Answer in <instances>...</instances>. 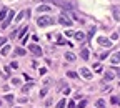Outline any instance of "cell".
Masks as SVG:
<instances>
[{"label":"cell","instance_id":"cell-28","mask_svg":"<svg viewBox=\"0 0 120 108\" xmlns=\"http://www.w3.org/2000/svg\"><path fill=\"white\" fill-rule=\"evenodd\" d=\"M12 83H13V85H19V83H20V80H19V78H13V80H12Z\"/></svg>","mask_w":120,"mask_h":108},{"label":"cell","instance_id":"cell-22","mask_svg":"<svg viewBox=\"0 0 120 108\" xmlns=\"http://www.w3.org/2000/svg\"><path fill=\"white\" fill-rule=\"evenodd\" d=\"M67 75L70 76V78H77V73H75V72H72V70H70V72H67Z\"/></svg>","mask_w":120,"mask_h":108},{"label":"cell","instance_id":"cell-23","mask_svg":"<svg viewBox=\"0 0 120 108\" xmlns=\"http://www.w3.org/2000/svg\"><path fill=\"white\" fill-rule=\"evenodd\" d=\"M110 101H112L113 105H115V103H120V100H118V97H112V98H110Z\"/></svg>","mask_w":120,"mask_h":108},{"label":"cell","instance_id":"cell-13","mask_svg":"<svg viewBox=\"0 0 120 108\" xmlns=\"http://www.w3.org/2000/svg\"><path fill=\"white\" fill-rule=\"evenodd\" d=\"M65 58H67L68 61H73V60H75V55H73L72 52H67V53H65Z\"/></svg>","mask_w":120,"mask_h":108},{"label":"cell","instance_id":"cell-5","mask_svg":"<svg viewBox=\"0 0 120 108\" xmlns=\"http://www.w3.org/2000/svg\"><path fill=\"white\" fill-rule=\"evenodd\" d=\"M28 48H30V52H32L35 57H42V48L38 47V45H30Z\"/></svg>","mask_w":120,"mask_h":108},{"label":"cell","instance_id":"cell-7","mask_svg":"<svg viewBox=\"0 0 120 108\" xmlns=\"http://www.w3.org/2000/svg\"><path fill=\"white\" fill-rule=\"evenodd\" d=\"M82 76L87 78V80H90V78H92V73L88 72V68H82Z\"/></svg>","mask_w":120,"mask_h":108},{"label":"cell","instance_id":"cell-8","mask_svg":"<svg viewBox=\"0 0 120 108\" xmlns=\"http://www.w3.org/2000/svg\"><path fill=\"white\" fill-rule=\"evenodd\" d=\"M110 60H112V63H113V65H115V63H118V61H120V52H117V53H113Z\"/></svg>","mask_w":120,"mask_h":108},{"label":"cell","instance_id":"cell-14","mask_svg":"<svg viewBox=\"0 0 120 108\" xmlns=\"http://www.w3.org/2000/svg\"><path fill=\"white\" fill-rule=\"evenodd\" d=\"M5 17H7V8H2L0 10V20H5Z\"/></svg>","mask_w":120,"mask_h":108},{"label":"cell","instance_id":"cell-35","mask_svg":"<svg viewBox=\"0 0 120 108\" xmlns=\"http://www.w3.org/2000/svg\"><path fill=\"white\" fill-rule=\"evenodd\" d=\"M117 70V76H120V68H115Z\"/></svg>","mask_w":120,"mask_h":108},{"label":"cell","instance_id":"cell-16","mask_svg":"<svg viewBox=\"0 0 120 108\" xmlns=\"http://www.w3.org/2000/svg\"><path fill=\"white\" fill-rule=\"evenodd\" d=\"M65 105H67V101L62 98V100H60V101L57 103V108H65Z\"/></svg>","mask_w":120,"mask_h":108},{"label":"cell","instance_id":"cell-31","mask_svg":"<svg viewBox=\"0 0 120 108\" xmlns=\"http://www.w3.org/2000/svg\"><path fill=\"white\" fill-rule=\"evenodd\" d=\"M47 73V68H40V75H45Z\"/></svg>","mask_w":120,"mask_h":108},{"label":"cell","instance_id":"cell-19","mask_svg":"<svg viewBox=\"0 0 120 108\" xmlns=\"http://www.w3.org/2000/svg\"><path fill=\"white\" fill-rule=\"evenodd\" d=\"M95 105H97V108H105V101L103 100H97Z\"/></svg>","mask_w":120,"mask_h":108},{"label":"cell","instance_id":"cell-27","mask_svg":"<svg viewBox=\"0 0 120 108\" xmlns=\"http://www.w3.org/2000/svg\"><path fill=\"white\" fill-rule=\"evenodd\" d=\"M17 67H19L17 61H12V63H10V68H17Z\"/></svg>","mask_w":120,"mask_h":108},{"label":"cell","instance_id":"cell-20","mask_svg":"<svg viewBox=\"0 0 120 108\" xmlns=\"http://www.w3.org/2000/svg\"><path fill=\"white\" fill-rule=\"evenodd\" d=\"M8 52H10V45H7V47L2 48V55H8Z\"/></svg>","mask_w":120,"mask_h":108},{"label":"cell","instance_id":"cell-15","mask_svg":"<svg viewBox=\"0 0 120 108\" xmlns=\"http://www.w3.org/2000/svg\"><path fill=\"white\" fill-rule=\"evenodd\" d=\"M27 52L23 50V48H17V50H15V55H19V57H23Z\"/></svg>","mask_w":120,"mask_h":108},{"label":"cell","instance_id":"cell-36","mask_svg":"<svg viewBox=\"0 0 120 108\" xmlns=\"http://www.w3.org/2000/svg\"><path fill=\"white\" fill-rule=\"evenodd\" d=\"M17 108H20V106H17Z\"/></svg>","mask_w":120,"mask_h":108},{"label":"cell","instance_id":"cell-30","mask_svg":"<svg viewBox=\"0 0 120 108\" xmlns=\"http://www.w3.org/2000/svg\"><path fill=\"white\" fill-rule=\"evenodd\" d=\"M65 33H67V37H72V35H73V32H72V30H67Z\"/></svg>","mask_w":120,"mask_h":108},{"label":"cell","instance_id":"cell-32","mask_svg":"<svg viewBox=\"0 0 120 108\" xmlns=\"http://www.w3.org/2000/svg\"><path fill=\"white\" fill-rule=\"evenodd\" d=\"M4 43H5V38H4V37H0V47H2Z\"/></svg>","mask_w":120,"mask_h":108},{"label":"cell","instance_id":"cell-12","mask_svg":"<svg viewBox=\"0 0 120 108\" xmlns=\"http://www.w3.org/2000/svg\"><path fill=\"white\" fill-rule=\"evenodd\" d=\"M75 40H79V42H82V40H85V35H83L82 32H77V33H75Z\"/></svg>","mask_w":120,"mask_h":108},{"label":"cell","instance_id":"cell-2","mask_svg":"<svg viewBox=\"0 0 120 108\" xmlns=\"http://www.w3.org/2000/svg\"><path fill=\"white\" fill-rule=\"evenodd\" d=\"M37 23H38L40 27H47V25H52L53 20H52L50 17H40V18L37 20Z\"/></svg>","mask_w":120,"mask_h":108},{"label":"cell","instance_id":"cell-26","mask_svg":"<svg viewBox=\"0 0 120 108\" xmlns=\"http://www.w3.org/2000/svg\"><path fill=\"white\" fill-rule=\"evenodd\" d=\"M94 68H95V72H102V70H103V68H100V65H98V63H95V65H94Z\"/></svg>","mask_w":120,"mask_h":108},{"label":"cell","instance_id":"cell-4","mask_svg":"<svg viewBox=\"0 0 120 108\" xmlns=\"http://www.w3.org/2000/svg\"><path fill=\"white\" fill-rule=\"evenodd\" d=\"M98 45H100V47H105V48H110L112 47V42L109 40V38H103V37H98Z\"/></svg>","mask_w":120,"mask_h":108},{"label":"cell","instance_id":"cell-11","mask_svg":"<svg viewBox=\"0 0 120 108\" xmlns=\"http://www.w3.org/2000/svg\"><path fill=\"white\" fill-rule=\"evenodd\" d=\"M35 83H27L25 86H22V91H23V93H27V91H30V88H32Z\"/></svg>","mask_w":120,"mask_h":108},{"label":"cell","instance_id":"cell-21","mask_svg":"<svg viewBox=\"0 0 120 108\" xmlns=\"http://www.w3.org/2000/svg\"><path fill=\"white\" fill-rule=\"evenodd\" d=\"M23 17H25V12H20V13L17 15V17H15V20H17V22H20V20H22Z\"/></svg>","mask_w":120,"mask_h":108},{"label":"cell","instance_id":"cell-33","mask_svg":"<svg viewBox=\"0 0 120 108\" xmlns=\"http://www.w3.org/2000/svg\"><path fill=\"white\" fill-rule=\"evenodd\" d=\"M118 38V33H112V40H117Z\"/></svg>","mask_w":120,"mask_h":108},{"label":"cell","instance_id":"cell-10","mask_svg":"<svg viewBox=\"0 0 120 108\" xmlns=\"http://www.w3.org/2000/svg\"><path fill=\"white\" fill-rule=\"evenodd\" d=\"M37 12H50V7L49 5H40V7H37Z\"/></svg>","mask_w":120,"mask_h":108},{"label":"cell","instance_id":"cell-9","mask_svg":"<svg viewBox=\"0 0 120 108\" xmlns=\"http://www.w3.org/2000/svg\"><path fill=\"white\" fill-rule=\"evenodd\" d=\"M80 57H82L83 60H88V58H90V52H88L87 48H83V50H82V53H80Z\"/></svg>","mask_w":120,"mask_h":108},{"label":"cell","instance_id":"cell-17","mask_svg":"<svg viewBox=\"0 0 120 108\" xmlns=\"http://www.w3.org/2000/svg\"><path fill=\"white\" fill-rule=\"evenodd\" d=\"M19 30H20L19 33H20V38H22V37H23V35L27 33V30H28V27H22V28H19Z\"/></svg>","mask_w":120,"mask_h":108},{"label":"cell","instance_id":"cell-29","mask_svg":"<svg viewBox=\"0 0 120 108\" xmlns=\"http://www.w3.org/2000/svg\"><path fill=\"white\" fill-rule=\"evenodd\" d=\"M94 33H95V28H92V30H90V32H88V38H90V37H92Z\"/></svg>","mask_w":120,"mask_h":108},{"label":"cell","instance_id":"cell-1","mask_svg":"<svg viewBox=\"0 0 120 108\" xmlns=\"http://www.w3.org/2000/svg\"><path fill=\"white\" fill-rule=\"evenodd\" d=\"M58 22L62 23V25H65V27H70L72 25V18H68V13H60Z\"/></svg>","mask_w":120,"mask_h":108},{"label":"cell","instance_id":"cell-24","mask_svg":"<svg viewBox=\"0 0 120 108\" xmlns=\"http://www.w3.org/2000/svg\"><path fill=\"white\" fill-rule=\"evenodd\" d=\"M87 106V100H82L80 103H79V108H85Z\"/></svg>","mask_w":120,"mask_h":108},{"label":"cell","instance_id":"cell-3","mask_svg":"<svg viewBox=\"0 0 120 108\" xmlns=\"http://www.w3.org/2000/svg\"><path fill=\"white\" fill-rule=\"evenodd\" d=\"M12 18H13V10H7V17H5V20L2 22V28H7L8 23L12 22Z\"/></svg>","mask_w":120,"mask_h":108},{"label":"cell","instance_id":"cell-18","mask_svg":"<svg viewBox=\"0 0 120 108\" xmlns=\"http://www.w3.org/2000/svg\"><path fill=\"white\" fill-rule=\"evenodd\" d=\"M5 101H7V103H12V101H13V95H12V93L5 95Z\"/></svg>","mask_w":120,"mask_h":108},{"label":"cell","instance_id":"cell-25","mask_svg":"<svg viewBox=\"0 0 120 108\" xmlns=\"http://www.w3.org/2000/svg\"><path fill=\"white\" fill-rule=\"evenodd\" d=\"M57 43H58V45H64V43H68V42H67V40H64L62 37H60V38L57 40Z\"/></svg>","mask_w":120,"mask_h":108},{"label":"cell","instance_id":"cell-34","mask_svg":"<svg viewBox=\"0 0 120 108\" xmlns=\"http://www.w3.org/2000/svg\"><path fill=\"white\" fill-rule=\"evenodd\" d=\"M68 108H75V101H70L68 103Z\"/></svg>","mask_w":120,"mask_h":108},{"label":"cell","instance_id":"cell-6","mask_svg":"<svg viewBox=\"0 0 120 108\" xmlns=\"http://www.w3.org/2000/svg\"><path fill=\"white\" fill-rule=\"evenodd\" d=\"M103 78L107 80V82H110V80H113V78H115V73H113V72H110V70H107V72L103 73Z\"/></svg>","mask_w":120,"mask_h":108}]
</instances>
